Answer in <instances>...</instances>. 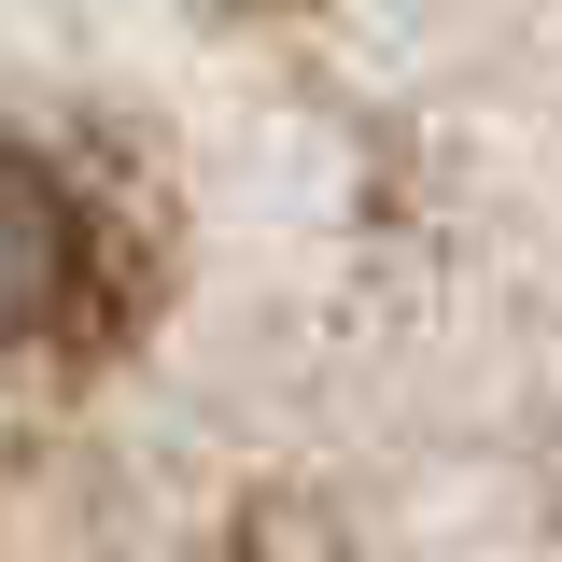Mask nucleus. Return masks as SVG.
I'll list each match as a JSON object with an SVG mask.
<instances>
[{"label": "nucleus", "instance_id": "f257e3e1", "mask_svg": "<svg viewBox=\"0 0 562 562\" xmlns=\"http://www.w3.org/2000/svg\"><path fill=\"white\" fill-rule=\"evenodd\" d=\"M70 281H85V225H70V198L29 169V155H0V338L57 324Z\"/></svg>", "mask_w": 562, "mask_h": 562}]
</instances>
